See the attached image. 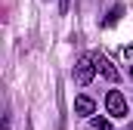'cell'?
<instances>
[{
    "label": "cell",
    "mask_w": 133,
    "mask_h": 130,
    "mask_svg": "<svg viewBox=\"0 0 133 130\" xmlns=\"http://www.w3.org/2000/svg\"><path fill=\"white\" fill-rule=\"evenodd\" d=\"M93 74H96V59H93V53H87V56H81L77 65H74V81L81 87H87L93 81Z\"/></svg>",
    "instance_id": "1"
},
{
    "label": "cell",
    "mask_w": 133,
    "mask_h": 130,
    "mask_svg": "<svg viewBox=\"0 0 133 130\" xmlns=\"http://www.w3.org/2000/svg\"><path fill=\"white\" fill-rule=\"evenodd\" d=\"M90 124H93V130H111V121L108 118H99V115H93Z\"/></svg>",
    "instance_id": "5"
},
{
    "label": "cell",
    "mask_w": 133,
    "mask_h": 130,
    "mask_svg": "<svg viewBox=\"0 0 133 130\" xmlns=\"http://www.w3.org/2000/svg\"><path fill=\"white\" fill-rule=\"evenodd\" d=\"M93 59H96V71H99L105 81H118V68L108 62L105 56H99V53H93Z\"/></svg>",
    "instance_id": "4"
},
{
    "label": "cell",
    "mask_w": 133,
    "mask_h": 130,
    "mask_svg": "<svg viewBox=\"0 0 133 130\" xmlns=\"http://www.w3.org/2000/svg\"><path fill=\"white\" fill-rule=\"evenodd\" d=\"M59 12H62V16L68 12V0H62V3H59Z\"/></svg>",
    "instance_id": "8"
},
{
    "label": "cell",
    "mask_w": 133,
    "mask_h": 130,
    "mask_svg": "<svg viewBox=\"0 0 133 130\" xmlns=\"http://www.w3.org/2000/svg\"><path fill=\"white\" fill-rule=\"evenodd\" d=\"M118 16H121V9H118V6H115V9H111V12H108V19H105V25H115V19H118Z\"/></svg>",
    "instance_id": "6"
},
{
    "label": "cell",
    "mask_w": 133,
    "mask_h": 130,
    "mask_svg": "<svg viewBox=\"0 0 133 130\" xmlns=\"http://www.w3.org/2000/svg\"><path fill=\"white\" fill-rule=\"evenodd\" d=\"M124 59H133V43H130V47H124Z\"/></svg>",
    "instance_id": "7"
},
{
    "label": "cell",
    "mask_w": 133,
    "mask_h": 130,
    "mask_svg": "<svg viewBox=\"0 0 133 130\" xmlns=\"http://www.w3.org/2000/svg\"><path fill=\"white\" fill-rule=\"evenodd\" d=\"M130 74H133V65H130Z\"/></svg>",
    "instance_id": "10"
},
{
    "label": "cell",
    "mask_w": 133,
    "mask_h": 130,
    "mask_svg": "<svg viewBox=\"0 0 133 130\" xmlns=\"http://www.w3.org/2000/svg\"><path fill=\"white\" fill-rule=\"evenodd\" d=\"M74 115H81V118H93V115H96V102L81 93V96L74 99Z\"/></svg>",
    "instance_id": "3"
},
{
    "label": "cell",
    "mask_w": 133,
    "mask_h": 130,
    "mask_svg": "<svg viewBox=\"0 0 133 130\" xmlns=\"http://www.w3.org/2000/svg\"><path fill=\"white\" fill-rule=\"evenodd\" d=\"M127 130H133V121H130V127H127Z\"/></svg>",
    "instance_id": "9"
},
{
    "label": "cell",
    "mask_w": 133,
    "mask_h": 130,
    "mask_svg": "<svg viewBox=\"0 0 133 130\" xmlns=\"http://www.w3.org/2000/svg\"><path fill=\"white\" fill-rule=\"evenodd\" d=\"M105 112H108V118H124L127 115V99L121 90H108L105 93Z\"/></svg>",
    "instance_id": "2"
}]
</instances>
